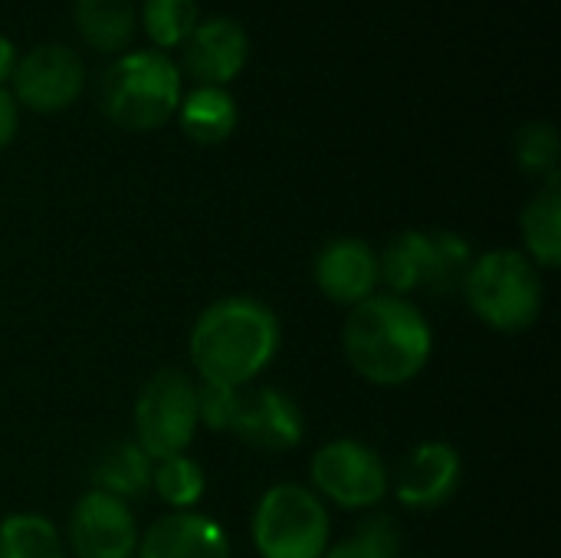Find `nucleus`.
I'll list each match as a JSON object with an SVG mask.
<instances>
[{"mask_svg": "<svg viewBox=\"0 0 561 558\" xmlns=\"http://www.w3.org/2000/svg\"><path fill=\"white\" fill-rule=\"evenodd\" d=\"M319 289L345 306H358L375 296L378 286V253L355 237H339L325 243L316 257Z\"/></svg>", "mask_w": 561, "mask_h": 558, "instance_id": "obj_13", "label": "nucleus"}, {"mask_svg": "<svg viewBox=\"0 0 561 558\" xmlns=\"http://www.w3.org/2000/svg\"><path fill=\"white\" fill-rule=\"evenodd\" d=\"M230 434H237L243 444L256 451L283 454L302 441V411L289 395L276 388L240 391V408Z\"/></svg>", "mask_w": 561, "mask_h": 558, "instance_id": "obj_10", "label": "nucleus"}, {"mask_svg": "<svg viewBox=\"0 0 561 558\" xmlns=\"http://www.w3.org/2000/svg\"><path fill=\"white\" fill-rule=\"evenodd\" d=\"M141 16L158 46H174L197 26V0H145Z\"/></svg>", "mask_w": 561, "mask_h": 558, "instance_id": "obj_22", "label": "nucleus"}, {"mask_svg": "<svg viewBox=\"0 0 561 558\" xmlns=\"http://www.w3.org/2000/svg\"><path fill=\"white\" fill-rule=\"evenodd\" d=\"M135 431L138 447L151 457L184 454L197 431V388L184 372H158L145 382L135 401Z\"/></svg>", "mask_w": 561, "mask_h": 558, "instance_id": "obj_6", "label": "nucleus"}, {"mask_svg": "<svg viewBox=\"0 0 561 558\" xmlns=\"http://www.w3.org/2000/svg\"><path fill=\"white\" fill-rule=\"evenodd\" d=\"M473 266V250L463 237L457 234H434V276L427 293H454L463 286L467 273Z\"/></svg>", "mask_w": 561, "mask_h": 558, "instance_id": "obj_23", "label": "nucleus"}, {"mask_svg": "<svg viewBox=\"0 0 561 558\" xmlns=\"http://www.w3.org/2000/svg\"><path fill=\"white\" fill-rule=\"evenodd\" d=\"M279 349V322L256 299L230 296L201 312L191 332V362L201 382L243 388Z\"/></svg>", "mask_w": 561, "mask_h": 558, "instance_id": "obj_1", "label": "nucleus"}, {"mask_svg": "<svg viewBox=\"0 0 561 558\" xmlns=\"http://www.w3.org/2000/svg\"><path fill=\"white\" fill-rule=\"evenodd\" d=\"M72 16L99 49H118L135 33V0H72Z\"/></svg>", "mask_w": 561, "mask_h": 558, "instance_id": "obj_19", "label": "nucleus"}, {"mask_svg": "<svg viewBox=\"0 0 561 558\" xmlns=\"http://www.w3.org/2000/svg\"><path fill=\"white\" fill-rule=\"evenodd\" d=\"M16 132V102L7 89H0V148L13 138Z\"/></svg>", "mask_w": 561, "mask_h": 558, "instance_id": "obj_27", "label": "nucleus"}, {"mask_svg": "<svg viewBox=\"0 0 561 558\" xmlns=\"http://www.w3.org/2000/svg\"><path fill=\"white\" fill-rule=\"evenodd\" d=\"M381 457L358 441H332L312 457V483L322 497L345 510H368L388 493Z\"/></svg>", "mask_w": 561, "mask_h": 558, "instance_id": "obj_7", "label": "nucleus"}, {"mask_svg": "<svg viewBox=\"0 0 561 558\" xmlns=\"http://www.w3.org/2000/svg\"><path fill=\"white\" fill-rule=\"evenodd\" d=\"M398 546L401 539H398L394 523L388 516H378V520L362 523V529L348 543L335 546L322 558H398Z\"/></svg>", "mask_w": 561, "mask_h": 558, "instance_id": "obj_25", "label": "nucleus"}, {"mask_svg": "<svg viewBox=\"0 0 561 558\" xmlns=\"http://www.w3.org/2000/svg\"><path fill=\"white\" fill-rule=\"evenodd\" d=\"M460 454L444 441L417 444L394 474V493L411 510H434L457 493Z\"/></svg>", "mask_w": 561, "mask_h": 558, "instance_id": "obj_11", "label": "nucleus"}, {"mask_svg": "<svg viewBox=\"0 0 561 558\" xmlns=\"http://www.w3.org/2000/svg\"><path fill=\"white\" fill-rule=\"evenodd\" d=\"M0 558H62V539L49 520L20 513L0 523Z\"/></svg>", "mask_w": 561, "mask_h": 558, "instance_id": "obj_20", "label": "nucleus"}, {"mask_svg": "<svg viewBox=\"0 0 561 558\" xmlns=\"http://www.w3.org/2000/svg\"><path fill=\"white\" fill-rule=\"evenodd\" d=\"M250 53V36L233 16H210L184 36V62L204 86L230 82Z\"/></svg>", "mask_w": 561, "mask_h": 558, "instance_id": "obj_12", "label": "nucleus"}, {"mask_svg": "<svg viewBox=\"0 0 561 558\" xmlns=\"http://www.w3.org/2000/svg\"><path fill=\"white\" fill-rule=\"evenodd\" d=\"M82 79H85L82 59L69 46H59V43L33 46L13 66L16 99L39 112H56L69 105L79 95Z\"/></svg>", "mask_w": 561, "mask_h": 558, "instance_id": "obj_9", "label": "nucleus"}, {"mask_svg": "<svg viewBox=\"0 0 561 558\" xmlns=\"http://www.w3.org/2000/svg\"><path fill=\"white\" fill-rule=\"evenodd\" d=\"M135 553L138 558H230V539L210 516L181 510L158 520Z\"/></svg>", "mask_w": 561, "mask_h": 558, "instance_id": "obj_14", "label": "nucleus"}, {"mask_svg": "<svg viewBox=\"0 0 561 558\" xmlns=\"http://www.w3.org/2000/svg\"><path fill=\"white\" fill-rule=\"evenodd\" d=\"M69 549L76 558H131L138 549L131 510L99 490L85 493L69 520Z\"/></svg>", "mask_w": 561, "mask_h": 558, "instance_id": "obj_8", "label": "nucleus"}, {"mask_svg": "<svg viewBox=\"0 0 561 558\" xmlns=\"http://www.w3.org/2000/svg\"><path fill=\"white\" fill-rule=\"evenodd\" d=\"M240 391L243 388L201 382V388H197V424H207L210 431H233Z\"/></svg>", "mask_w": 561, "mask_h": 558, "instance_id": "obj_26", "label": "nucleus"}, {"mask_svg": "<svg viewBox=\"0 0 561 558\" xmlns=\"http://www.w3.org/2000/svg\"><path fill=\"white\" fill-rule=\"evenodd\" d=\"M253 543L263 558H322L329 546V513L312 490L279 483L256 503Z\"/></svg>", "mask_w": 561, "mask_h": 558, "instance_id": "obj_5", "label": "nucleus"}, {"mask_svg": "<svg viewBox=\"0 0 561 558\" xmlns=\"http://www.w3.org/2000/svg\"><path fill=\"white\" fill-rule=\"evenodd\" d=\"M105 115L122 128H158L181 102V72L161 49H131L99 82Z\"/></svg>", "mask_w": 561, "mask_h": 558, "instance_id": "obj_3", "label": "nucleus"}, {"mask_svg": "<svg viewBox=\"0 0 561 558\" xmlns=\"http://www.w3.org/2000/svg\"><path fill=\"white\" fill-rule=\"evenodd\" d=\"M178 105H181V125L194 141L214 145L237 128V102L224 86H197Z\"/></svg>", "mask_w": 561, "mask_h": 558, "instance_id": "obj_17", "label": "nucleus"}, {"mask_svg": "<svg viewBox=\"0 0 561 558\" xmlns=\"http://www.w3.org/2000/svg\"><path fill=\"white\" fill-rule=\"evenodd\" d=\"M151 490L174 510H194V503L204 497V470L184 457V454H174V457H161L154 460L151 467Z\"/></svg>", "mask_w": 561, "mask_h": 558, "instance_id": "obj_21", "label": "nucleus"}, {"mask_svg": "<svg viewBox=\"0 0 561 558\" xmlns=\"http://www.w3.org/2000/svg\"><path fill=\"white\" fill-rule=\"evenodd\" d=\"M470 309L500 332L529 329L542 309V280L536 263L516 250H493L473 260L463 286Z\"/></svg>", "mask_w": 561, "mask_h": 558, "instance_id": "obj_4", "label": "nucleus"}, {"mask_svg": "<svg viewBox=\"0 0 561 558\" xmlns=\"http://www.w3.org/2000/svg\"><path fill=\"white\" fill-rule=\"evenodd\" d=\"M13 66H16V49H13L10 36L0 33V82H3L7 76H13Z\"/></svg>", "mask_w": 561, "mask_h": 558, "instance_id": "obj_28", "label": "nucleus"}, {"mask_svg": "<svg viewBox=\"0 0 561 558\" xmlns=\"http://www.w3.org/2000/svg\"><path fill=\"white\" fill-rule=\"evenodd\" d=\"M434 276V234L408 230L394 237L378 257V283L391 289V296L431 289Z\"/></svg>", "mask_w": 561, "mask_h": 558, "instance_id": "obj_15", "label": "nucleus"}, {"mask_svg": "<svg viewBox=\"0 0 561 558\" xmlns=\"http://www.w3.org/2000/svg\"><path fill=\"white\" fill-rule=\"evenodd\" d=\"M151 467H154V460L135 441H122V444H112L102 451V457L95 460V470H92V483L99 493L125 503V500H135L151 490Z\"/></svg>", "mask_w": 561, "mask_h": 558, "instance_id": "obj_16", "label": "nucleus"}, {"mask_svg": "<svg viewBox=\"0 0 561 558\" xmlns=\"http://www.w3.org/2000/svg\"><path fill=\"white\" fill-rule=\"evenodd\" d=\"M516 158L526 171L559 181V135L549 122H529L516 135Z\"/></svg>", "mask_w": 561, "mask_h": 558, "instance_id": "obj_24", "label": "nucleus"}, {"mask_svg": "<svg viewBox=\"0 0 561 558\" xmlns=\"http://www.w3.org/2000/svg\"><path fill=\"white\" fill-rule=\"evenodd\" d=\"M523 237L529 260L556 270L561 260V191L559 181L546 184L523 210Z\"/></svg>", "mask_w": 561, "mask_h": 558, "instance_id": "obj_18", "label": "nucleus"}, {"mask_svg": "<svg viewBox=\"0 0 561 558\" xmlns=\"http://www.w3.org/2000/svg\"><path fill=\"white\" fill-rule=\"evenodd\" d=\"M431 326L404 296H371L345 322V355L375 385H404L431 358Z\"/></svg>", "mask_w": 561, "mask_h": 558, "instance_id": "obj_2", "label": "nucleus"}]
</instances>
